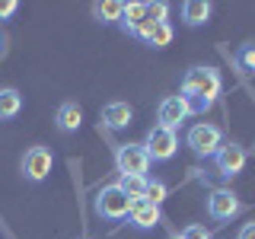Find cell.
Wrapping results in <instances>:
<instances>
[{"instance_id":"6da1fadb","label":"cell","mask_w":255,"mask_h":239,"mask_svg":"<svg viewBox=\"0 0 255 239\" xmlns=\"http://www.w3.org/2000/svg\"><path fill=\"white\" fill-rule=\"evenodd\" d=\"M220 90H223V80H220V70H214V67H191L182 77V96L191 99L195 112L211 109L217 102Z\"/></svg>"},{"instance_id":"7a4b0ae2","label":"cell","mask_w":255,"mask_h":239,"mask_svg":"<svg viewBox=\"0 0 255 239\" xmlns=\"http://www.w3.org/2000/svg\"><path fill=\"white\" fill-rule=\"evenodd\" d=\"M131 204L134 198H128L122 188L112 182V185H102L96 191V201H93V211L99 214L102 220H125L131 214Z\"/></svg>"},{"instance_id":"3957f363","label":"cell","mask_w":255,"mask_h":239,"mask_svg":"<svg viewBox=\"0 0 255 239\" xmlns=\"http://www.w3.org/2000/svg\"><path fill=\"white\" fill-rule=\"evenodd\" d=\"M185 147H188L195 156H204V159H207V156H214V153L223 147V131H220L217 124H211V121H198V124L188 127Z\"/></svg>"},{"instance_id":"277c9868","label":"cell","mask_w":255,"mask_h":239,"mask_svg":"<svg viewBox=\"0 0 255 239\" xmlns=\"http://www.w3.org/2000/svg\"><path fill=\"white\" fill-rule=\"evenodd\" d=\"M143 147H147L150 163H166V159H172L175 153H179V134L169 131V127H163V124H153L147 131Z\"/></svg>"},{"instance_id":"5b68a950","label":"cell","mask_w":255,"mask_h":239,"mask_svg":"<svg viewBox=\"0 0 255 239\" xmlns=\"http://www.w3.org/2000/svg\"><path fill=\"white\" fill-rule=\"evenodd\" d=\"M115 169L118 175H147L150 156L143 143H118L115 147Z\"/></svg>"},{"instance_id":"8992f818","label":"cell","mask_w":255,"mask_h":239,"mask_svg":"<svg viewBox=\"0 0 255 239\" xmlns=\"http://www.w3.org/2000/svg\"><path fill=\"white\" fill-rule=\"evenodd\" d=\"M51 166H54V153L48 147H42V143L29 147L26 153H22V159H19V169H22V175H26L29 182H45L48 172H51Z\"/></svg>"},{"instance_id":"52a82bcc","label":"cell","mask_w":255,"mask_h":239,"mask_svg":"<svg viewBox=\"0 0 255 239\" xmlns=\"http://www.w3.org/2000/svg\"><path fill=\"white\" fill-rule=\"evenodd\" d=\"M191 115H195V106H191V99H185V96H166L156 109V121L163 127H169V131L185 124Z\"/></svg>"},{"instance_id":"ba28073f","label":"cell","mask_w":255,"mask_h":239,"mask_svg":"<svg viewBox=\"0 0 255 239\" xmlns=\"http://www.w3.org/2000/svg\"><path fill=\"white\" fill-rule=\"evenodd\" d=\"M243 214V201H239L236 191L230 188H214L211 195H207V217L211 220H233Z\"/></svg>"},{"instance_id":"9c48e42d","label":"cell","mask_w":255,"mask_h":239,"mask_svg":"<svg viewBox=\"0 0 255 239\" xmlns=\"http://www.w3.org/2000/svg\"><path fill=\"white\" fill-rule=\"evenodd\" d=\"M214 166H217V172L223 175V179H233V175H239L246 169V147L236 140L223 143V147L214 153Z\"/></svg>"},{"instance_id":"30bf717a","label":"cell","mask_w":255,"mask_h":239,"mask_svg":"<svg viewBox=\"0 0 255 239\" xmlns=\"http://www.w3.org/2000/svg\"><path fill=\"white\" fill-rule=\"evenodd\" d=\"M128 220H131L134 230H153L163 223V214H159V204H150L147 198H134Z\"/></svg>"},{"instance_id":"8fae6325","label":"cell","mask_w":255,"mask_h":239,"mask_svg":"<svg viewBox=\"0 0 255 239\" xmlns=\"http://www.w3.org/2000/svg\"><path fill=\"white\" fill-rule=\"evenodd\" d=\"M99 121L109 127V131H125L128 124L134 121V109L128 102H106L99 112Z\"/></svg>"},{"instance_id":"7c38bea8","label":"cell","mask_w":255,"mask_h":239,"mask_svg":"<svg viewBox=\"0 0 255 239\" xmlns=\"http://www.w3.org/2000/svg\"><path fill=\"white\" fill-rule=\"evenodd\" d=\"M172 26H169V19L166 22H153V19H147L140 26V32H137V38H143L150 48H166V45H172Z\"/></svg>"},{"instance_id":"4fadbf2b","label":"cell","mask_w":255,"mask_h":239,"mask_svg":"<svg viewBox=\"0 0 255 239\" xmlns=\"http://www.w3.org/2000/svg\"><path fill=\"white\" fill-rule=\"evenodd\" d=\"M54 124H58V131H64V134H77L80 124H83V109H80L77 102H64V106L54 112Z\"/></svg>"},{"instance_id":"5bb4252c","label":"cell","mask_w":255,"mask_h":239,"mask_svg":"<svg viewBox=\"0 0 255 239\" xmlns=\"http://www.w3.org/2000/svg\"><path fill=\"white\" fill-rule=\"evenodd\" d=\"M211 13H214V6L207 3V0H185V3H182V22H185L188 29L204 26V22L211 19Z\"/></svg>"},{"instance_id":"9a60e30c","label":"cell","mask_w":255,"mask_h":239,"mask_svg":"<svg viewBox=\"0 0 255 239\" xmlns=\"http://www.w3.org/2000/svg\"><path fill=\"white\" fill-rule=\"evenodd\" d=\"M147 22V3H125V13H122V29L128 35L137 38L140 26Z\"/></svg>"},{"instance_id":"2e32d148","label":"cell","mask_w":255,"mask_h":239,"mask_svg":"<svg viewBox=\"0 0 255 239\" xmlns=\"http://www.w3.org/2000/svg\"><path fill=\"white\" fill-rule=\"evenodd\" d=\"M22 112V93L16 86H3L0 90V121H10Z\"/></svg>"},{"instance_id":"e0dca14e","label":"cell","mask_w":255,"mask_h":239,"mask_svg":"<svg viewBox=\"0 0 255 239\" xmlns=\"http://www.w3.org/2000/svg\"><path fill=\"white\" fill-rule=\"evenodd\" d=\"M93 13H96V19H99L102 26H112V22H122L125 3H118V0H106V3H96Z\"/></svg>"},{"instance_id":"ac0fdd59","label":"cell","mask_w":255,"mask_h":239,"mask_svg":"<svg viewBox=\"0 0 255 239\" xmlns=\"http://www.w3.org/2000/svg\"><path fill=\"white\" fill-rule=\"evenodd\" d=\"M115 185L122 188L128 198H143V191H147V175H118Z\"/></svg>"},{"instance_id":"d6986e66","label":"cell","mask_w":255,"mask_h":239,"mask_svg":"<svg viewBox=\"0 0 255 239\" xmlns=\"http://www.w3.org/2000/svg\"><path fill=\"white\" fill-rule=\"evenodd\" d=\"M143 198H147L150 204H163L166 198H169V185L159 179H147V191H143Z\"/></svg>"},{"instance_id":"ffe728a7","label":"cell","mask_w":255,"mask_h":239,"mask_svg":"<svg viewBox=\"0 0 255 239\" xmlns=\"http://www.w3.org/2000/svg\"><path fill=\"white\" fill-rule=\"evenodd\" d=\"M236 70H243V74H255V45H243L236 51Z\"/></svg>"},{"instance_id":"44dd1931","label":"cell","mask_w":255,"mask_h":239,"mask_svg":"<svg viewBox=\"0 0 255 239\" xmlns=\"http://www.w3.org/2000/svg\"><path fill=\"white\" fill-rule=\"evenodd\" d=\"M179 239H211V230H207L204 223H188L179 233Z\"/></svg>"},{"instance_id":"7402d4cb","label":"cell","mask_w":255,"mask_h":239,"mask_svg":"<svg viewBox=\"0 0 255 239\" xmlns=\"http://www.w3.org/2000/svg\"><path fill=\"white\" fill-rule=\"evenodd\" d=\"M166 13H169V6H166V3H147V19L166 22Z\"/></svg>"},{"instance_id":"603a6c76","label":"cell","mask_w":255,"mask_h":239,"mask_svg":"<svg viewBox=\"0 0 255 239\" xmlns=\"http://www.w3.org/2000/svg\"><path fill=\"white\" fill-rule=\"evenodd\" d=\"M16 10H19V3H16V0H3V3H0V19H10Z\"/></svg>"},{"instance_id":"cb8c5ba5","label":"cell","mask_w":255,"mask_h":239,"mask_svg":"<svg viewBox=\"0 0 255 239\" xmlns=\"http://www.w3.org/2000/svg\"><path fill=\"white\" fill-rule=\"evenodd\" d=\"M236 239H255V220L252 223H243L239 233H236Z\"/></svg>"},{"instance_id":"d4e9b609","label":"cell","mask_w":255,"mask_h":239,"mask_svg":"<svg viewBox=\"0 0 255 239\" xmlns=\"http://www.w3.org/2000/svg\"><path fill=\"white\" fill-rule=\"evenodd\" d=\"M169 239H179V236H169Z\"/></svg>"}]
</instances>
